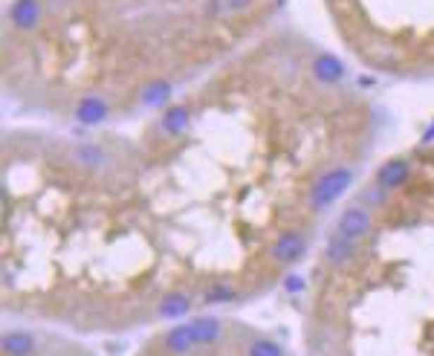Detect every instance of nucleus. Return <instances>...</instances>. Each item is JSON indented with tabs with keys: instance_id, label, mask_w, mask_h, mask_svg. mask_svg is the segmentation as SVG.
<instances>
[{
	"instance_id": "1",
	"label": "nucleus",
	"mask_w": 434,
	"mask_h": 356,
	"mask_svg": "<svg viewBox=\"0 0 434 356\" xmlns=\"http://www.w3.org/2000/svg\"><path fill=\"white\" fill-rule=\"evenodd\" d=\"M350 183H354V168H347V166H336L328 174H321L310 188V209L324 211L328 206H333L350 188Z\"/></svg>"
},
{
	"instance_id": "2",
	"label": "nucleus",
	"mask_w": 434,
	"mask_h": 356,
	"mask_svg": "<svg viewBox=\"0 0 434 356\" xmlns=\"http://www.w3.org/2000/svg\"><path fill=\"white\" fill-rule=\"evenodd\" d=\"M307 252V235L298 229H284L273 243V258L278 264H292Z\"/></svg>"
},
{
	"instance_id": "3",
	"label": "nucleus",
	"mask_w": 434,
	"mask_h": 356,
	"mask_svg": "<svg viewBox=\"0 0 434 356\" xmlns=\"http://www.w3.org/2000/svg\"><path fill=\"white\" fill-rule=\"evenodd\" d=\"M371 226H373V221H371V211H368L365 206H347V209L342 211V217H339V223H336V229H339L345 238H350V240L365 238Z\"/></svg>"
},
{
	"instance_id": "4",
	"label": "nucleus",
	"mask_w": 434,
	"mask_h": 356,
	"mask_svg": "<svg viewBox=\"0 0 434 356\" xmlns=\"http://www.w3.org/2000/svg\"><path fill=\"white\" fill-rule=\"evenodd\" d=\"M9 23L20 32H32L41 23V0H12L9 4Z\"/></svg>"
},
{
	"instance_id": "5",
	"label": "nucleus",
	"mask_w": 434,
	"mask_h": 356,
	"mask_svg": "<svg viewBox=\"0 0 434 356\" xmlns=\"http://www.w3.org/2000/svg\"><path fill=\"white\" fill-rule=\"evenodd\" d=\"M409 177H411L409 159L394 156V159H388V162H383V166H379V171H376V185H383L385 191H391V188H399Z\"/></svg>"
},
{
	"instance_id": "6",
	"label": "nucleus",
	"mask_w": 434,
	"mask_h": 356,
	"mask_svg": "<svg viewBox=\"0 0 434 356\" xmlns=\"http://www.w3.org/2000/svg\"><path fill=\"white\" fill-rule=\"evenodd\" d=\"M356 255V240L345 238L339 229L328 238V246H324V258H328L330 264H347L350 258Z\"/></svg>"
},
{
	"instance_id": "7",
	"label": "nucleus",
	"mask_w": 434,
	"mask_h": 356,
	"mask_svg": "<svg viewBox=\"0 0 434 356\" xmlns=\"http://www.w3.org/2000/svg\"><path fill=\"white\" fill-rule=\"evenodd\" d=\"M345 73H347L345 64L336 56H330V52H324V56H318L313 61V75L321 81V85H336V81L345 78Z\"/></svg>"
},
{
	"instance_id": "8",
	"label": "nucleus",
	"mask_w": 434,
	"mask_h": 356,
	"mask_svg": "<svg viewBox=\"0 0 434 356\" xmlns=\"http://www.w3.org/2000/svg\"><path fill=\"white\" fill-rule=\"evenodd\" d=\"M73 113H75V119L81 125H99V122L107 119V104L101 99H96V96H85V99L75 104Z\"/></svg>"
},
{
	"instance_id": "9",
	"label": "nucleus",
	"mask_w": 434,
	"mask_h": 356,
	"mask_svg": "<svg viewBox=\"0 0 434 356\" xmlns=\"http://www.w3.org/2000/svg\"><path fill=\"white\" fill-rule=\"evenodd\" d=\"M188 125H192V111L182 104H174L162 113V130L171 133V136H182L188 130Z\"/></svg>"
},
{
	"instance_id": "10",
	"label": "nucleus",
	"mask_w": 434,
	"mask_h": 356,
	"mask_svg": "<svg viewBox=\"0 0 434 356\" xmlns=\"http://www.w3.org/2000/svg\"><path fill=\"white\" fill-rule=\"evenodd\" d=\"M171 96V85L168 81H151L148 87H142V104H166Z\"/></svg>"
},
{
	"instance_id": "11",
	"label": "nucleus",
	"mask_w": 434,
	"mask_h": 356,
	"mask_svg": "<svg viewBox=\"0 0 434 356\" xmlns=\"http://www.w3.org/2000/svg\"><path fill=\"white\" fill-rule=\"evenodd\" d=\"M226 6H229L232 12H243V9L252 6V0H226Z\"/></svg>"
},
{
	"instance_id": "12",
	"label": "nucleus",
	"mask_w": 434,
	"mask_h": 356,
	"mask_svg": "<svg viewBox=\"0 0 434 356\" xmlns=\"http://www.w3.org/2000/svg\"><path fill=\"white\" fill-rule=\"evenodd\" d=\"M423 142H434V122L428 125V130L423 133Z\"/></svg>"
},
{
	"instance_id": "13",
	"label": "nucleus",
	"mask_w": 434,
	"mask_h": 356,
	"mask_svg": "<svg viewBox=\"0 0 434 356\" xmlns=\"http://www.w3.org/2000/svg\"><path fill=\"white\" fill-rule=\"evenodd\" d=\"M359 85H362V87H371V85H373V78H371V75H362V78H359Z\"/></svg>"
}]
</instances>
